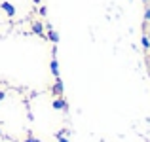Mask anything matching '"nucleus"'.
Returning <instances> with one entry per match:
<instances>
[{
	"label": "nucleus",
	"mask_w": 150,
	"mask_h": 142,
	"mask_svg": "<svg viewBox=\"0 0 150 142\" xmlns=\"http://www.w3.org/2000/svg\"><path fill=\"white\" fill-rule=\"evenodd\" d=\"M51 93L55 95V97H61L63 95V82H61V78H55V84H53V87H51Z\"/></svg>",
	"instance_id": "nucleus-1"
},
{
	"label": "nucleus",
	"mask_w": 150,
	"mask_h": 142,
	"mask_svg": "<svg viewBox=\"0 0 150 142\" xmlns=\"http://www.w3.org/2000/svg\"><path fill=\"white\" fill-rule=\"evenodd\" d=\"M51 106H53L55 110H67V108H69L63 97H55V98H53V102H51Z\"/></svg>",
	"instance_id": "nucleus-2"
},
{
	"label": "nucleus",
	"mask_w": 150,
	"mask_h": 142,
	"mask_svg": "<svg viewBox=\"0 0 150 142\" xmlns=\"http://www.w3.org/2000/svg\"><path fill=\"white\" fill-rule=\"evenodd\" d=\"M0 8L6 11L8 17H13V15H15V6H13V4H10V2H2V4H0Z\"/></svg>",
	"instance_id": "nucleus-3"
},
{
	"label": "nucleus",
	"mask_w": 150,
	"mask_h": 142,
	"mask_svg": "<svg viewBox=\"0 0 150 142\" xmlns=\"http://www.w3.org/2000/svg\"><path fill=\"white\" fill-rule=\"evenodd\" d=\"M33 32L38 34V36H44V25H42L40 21H34L33 23Z\"/></svg>",
	"instance_id": "nucleus-4"
},
{
	"label": "nucleus",
	"mask_w": 150,
	"mask_h": 142,
	"mask_svg": "<svg viewBox=\"0 0 150 142\" xmlns=\"http://www.w3.org/2000/svg\"><path fill=\"white\" fill-rule=\"evenodd\" d=\"M50 68H51V74H53L55 78L59 76V63H57V59H51V63H50Z\"/></svg>",
	"instance_id": "nucleus-5"
},
{
	"label": "nucleus",
	"mask_w": 150,
	"mask_h": 142,
	"mask_svg": "<svg viewBox=\"0 0 150 142\" xmlns=\"http://www.w3.org/2000/svg\"><path fill=\"white\" fill-rule=\"evenodd\" d=\"M48 38H50L51 42H53V44H57V42H59V34L55 32V30L51 29V27H48Z\"/></svg>",
	"instance_id": "nucleus-6"
},
{
	"label": "nucleus",
	"mask_w": 150,
	"mask_h": 142,
	"mask_svg": "<svg viewBox=\"0 0 150 142\" xmlns=\"http://www.w3.org/2000/svg\"><path fill=\"white\" fill-rule=\"evenodd\" d=\"M23 142H42V140H38V138H34V136H33V133H27V138L25 140H23Z\"/></svg>",
	"instance_id": "nucleus-7"
},
{
	"label": "nucleus",
	"mask_w": 150,
	"mask_h": 142,
	"mask_svg": "<svg viewBox=\"0 0 150 142\" xmlns=\"http://www.w3.org/2000/svg\"><path fill=\"white\" fill-rule=\"evenodd\" d=\"M143 47H144V49H150V40L146 36H143Z\"/></svg>",
	"instance_id": "nucleus-8"
},
{
	"label": "nucleus",
	"mask_w": 150,
	"mask_h": 142,
	"mask_svg": "<svg viewBox=\"0 0 150 142\" xmlns=\"http://www.w3.org/2000/svg\"><path fill=\"white\" fill-rule=\"evenodd\" d=\"M144 19L150 21V8H146V11H144Z\"/></svg>",
	"instance_id": "nucleus-9"
},
{
	"label": "nucleus",
	"mask_w": 150,
	"mask_h": 142,
	"mask_svg": "<svg viewBox=\"0 0 150 142\" xmlns=\"http://www.w3.org/2000/svg\"><path fill=\"white\" fill-rule=\"evenodd\" d=\"M4 97H6V91H0V102L4 101Z\"/></svg>",
	"instance_id": "nucleus-10"
},
{
	"label": "nucleus",
	"mask_w": 150,
	"mask_h": 142,
	"mask_svg": "<svg viewBox=\"0 0 150 142\" xmlns=\"http://www.w3.org/2000/svg\"><path fill=\"white\" fill-rule=\"evenodd\" d=\"M0 135H2V133H0Z\"/></svg>",
	"instance_id": "nucleus-11"
}]
</instances>
